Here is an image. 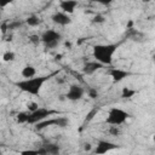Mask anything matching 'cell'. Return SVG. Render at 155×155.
<instances>
[{
  "label": "cell",
  "instance_id": "8992f818",
  "mask_svg": "<svg viewBox=\"0 0 155 155\" xmlns=\"http://www.w3.org/2000/svg\"><path fill=\"white\" fill-rule=\"evenodd\" d=\"M69 125V119L67 116H57V117H48L39 124H36V130H44L48 126H58V127H67Z\"/></svg>",
  "mask_w": 155,
  "mask_h": 155
},
{
  "label": "cell",
  "instance_id": "ffe728a7",
  "mask_svg": "<svg viewBox=\"0 0 155 155\" xmlns=\"http://www.w3.org/2000/svg\"><path fill=\"white\" fill-rule=\"evenodd\" d=\"M38 108H39V104H38L36 102H28V103H27V109L29 110V113L35 111Z\"/></svg>",
  "mask_w": 155,
  "mask_h": 155
},
{
  "label": "cell",
  "instance_id": "277c9868",
  "mask_svg": "<svg viewBox=\"0 0 155 155\" xmlns=\"http://www.w3.org/2000/svg\"><path fill=\"white\" fill-rule=\"evenodd\" d=\"M61 39H62L61 33H58V31L54 30V29H47V30H45V31L41 34V36H40L41 42H42L47 48H56V47L59 45Z\"/></svg>",
  "mask_w": 155,
  "mask_h": 155
},
{
  "label": "cell",
  "instance_id": "d4e9b609",
  "mask_svg": "<svg viewBox=\"0 0 155 155\" xmlns=\"http://www.w3.org/2000/svg\"><path fill=\"white\" fill-rule=\"evenodd\" d=\"M88 94H90V97H91V98H96L98 93H97V91H96V90H93V88H91V90L88 91Z\"/></svg>",
  "mask_w": 155,
  "mask_h": 155
},
{
  "label": "cell",
  "instance_id": "6da1fadb",
  "mask_svg": "<svg viewBox=\"0 0 155 155\" xmlns=\"http://www.w3.org/2000/svg\"><path fill=\"white\" fill-rule=\"evenodd\" d=\"M54 74H51V75H42V76H34V78H30V79H23L21 81H17L16 82V86L25 92V93H29L31 96H39L40 94V91L44 86V84L50 80Z\"/></svg>",
  "mask_w": 155,
  "mask_h": 155
},
{
  "label": "cell",
  "instance_id": "d6986e66",
  "mask_svg": "<svg viewBox=\"0 0 155 155\" xmlns=\"http://www.w3.org/2000/svg\"><path fill=\"white\" fill-rule=\"evenodd\" d=\"M28 115H29V113L21 111V113H18V114H17L16 119H17V121H18L19 124H25V122L28 121Z\"/></svg>",
  "mask_w": 155,
  "mask_h": 155
},
{
  "label": "cell",
  "instance_id": "7402d4cb",
  "mask_svg": "<svg viewBox=\"0 0 155 155\" xmlns=\"http://www.w3.org/2000/svg\"><path fill=\"white\" fill-rule=\"evenodd\" d=\"M29 41H30V42H33L34 45H38L41 40H40V36H39V35L33 34V35H29Z\"/></svg>",
  "mask_w": 155,
  "mask_h": 155
},
{
  "label": "cell",
  "instance_id": "3957f363",
  "mask_svg": "<svg viewBox=\"0 0 155 155\" xmlns=\"http://www.w3.org/2000/svg\"><path fill=\"white\" fill-rule=\"evenodd\" d=\"M128 117H130V114L127 111H125V110H122L120 108L114 107V108H111L109 110L108 116L105 119V122L108 125H110V126H117L119 127L120 125H122L124 122H126V120Z\"/></svg>",
  "mask_w": 155,
  "mask_h": 155
},
{
  "label": "cell",
  "instance_id": "ac0fdd59",
  "mask_svg": "<svg viewBox=\"0 0 155 155\" xmlns=\"http://www.w3.org/2000/svg\"><path fill=\"white\" fill-rule=\"evenodd\" d=\"M16 59V54L15 52L12 51H6L2 53V61L6 62V63H10V62H13Z\"/></svg>",
  "mask_w": 155,
  "mask_h": 155
},
{
  "label": "cell",
  "instance_id": "7a4b0ae2",
  "mask_svg": "<svg viewBox=\"0 0 155 155\" xmlns=\"http://www.w3.org/2000/svg\"><path fill=\"white\" fill-rule=\"evenodd\" d=\"M117 45L115 44H98L93 46V58L102 65H110L113 56L116 52Z\"/></svg>",
  "mask_w": 155,
  "mask_h": 155
},
{
  "label": "cell",
  "instance_id": "cb8c5ba5",
  "mask_svg": "<svg viewBox=\"0 0 155 155\" xmlns=\"http://www.w3.org/2000/svg\"><path fill=\"white\" fill-rule=\"evenodd\" d=\"M104 22V17L101 15H97L93 17V23H103Z\"/></svg>",
  "mask_w": 155,
  "mask_h": 155
},
{
  "label": "cell",
  "instance_id": "603a6c76",
  "mask_svg": "<svg viewBox=\"0 0 155 155\" xmlns=\"http://www.w3.org/2000/svg\"><path fill=\"white\" fill-rule=\"evenodd\" d=\"M109 133H110L111 136H119V134H120V128H119L117 126H110Z\"/></svg>",
  "mask_w": 155,
  "mask_h": 155
},
{
  "label": "cell",
  "instance_id": "e0dca14e",
  "mask_svg": "<svg viewBox=\"0 0 155 155\" xmlns=\"http://www.w3.org/2000/svg\"><path fill=\"white\" fill-rule=\"evenodd\" d=\"M136 93H137L136 90L130 88V87H124V88H122V92H121V97H122V98H131V97H133Z\"/></svg>",
  "mask_w": 155,
  "mask_h": 155
},
{
  "label": "cell",
  "instance_id": "ba28073f",
  "mask_svg": "<svg viewBox=\"0 0 155 155\" xmlns=\"http://www.w3.org/2000/svg\"><path fill=\"white\" fill-rule=\"evenodd\" d=\"M85 94V90L84 87H81L80 85H70L68 92L65 93V98L69 101H80Z\"/></svg>",
  "mask_w": 155,
  "mask_h": 155
},
{
  "label": "cell",
  "instance_id": "7c38bea8",
  "mask_svg": "<svg viewBox=\"0 0 155 155\" xmlns=\"http://www.w3.org/2000/svg\"><path fill=\"white\" fill-rule=\"evenodd\" d=\"M76 6H78V1H74V0H63L59 2V8L62 10V12L67 15L73 13Z\"/></svg>",
  "mask_w": 155,
  "mask_h": 155
},
{
  "label": "cell",
  "instance_id": "30bf717a",
  "mask_svg": "<svg viewBox=\"0 0 155 155\" xmlns=\"http://www.w3.org/2000/svg\"><path fill=\"white\" fill-rule=\"evenodd\" d=\"M51 19H52L53 23H56V24H58V25H63V27L71 23L70 16L67 15V13H64V12H62V11L54 12V13L51 16Z\"/></svg>",
  "mask_w": 155,
  "mask_h": 155
},
{
  "label": "cell",
  "instance_id": "484cf974",
  "mask_svg": "<svg viewBox=\"0 0 155 155\" xmlns=\"http://www.w3.org/2000/svg\"><path fill=\"white\" fill-rule=\"evenodd\" d=\"M84 149H85L86 151H91V150H92V147H91V144H90V143H86V144H85V147H84Z\"/></svg>",
  "mask_w": 155,
  "mask_h": 155
},
{
  "label": "cell",
  "instance_id": "83f0119b",
  "mask_svg": "<svg viewBox=\"0 0 155 155\" xmlns=\"http://www.w3.org/2000/svg\"><path fill=\"white\" fill-rule=\"evenodd\" d=\"M0 155H2V153H1V150H0Z\"/></svg>",
  "mask_w": 155,
  "mask_h": 155
},
{
  "label": "cell",
  "instance_id": "44dd1931",
  "mask_svg": "<svg viewBox=\"0 0 155 155\" xmlns=\"http://www.w3.org/2000/svg\"><path fill=\"white\" fill-rule=\"evenodd\" d=\"M97 111H98V108H94V109L90 110V111L87 113V115H86V121H91V120L94 117V115L97 114Z\"/></svg>",
  "mask_w": 155,
  "mask_h": 155
},
{
  "label": "cell",
  "instance_id": "5b68a950",
  "mask_svg": "<svg viewBox=\"0 0 155 155\" xmlns=\"http://www.w3.org/2000/svg\"><path fill=\"white\" fill-rule=\"evenodd\" d=\"M54 114H57L56 110H51V109H47V108H40V107H39L35 111L29 113L27 124H30V125L39 124V122L46 120L47 117H50V116H52V115H54Z\"/></svg>",
  "mask_w": 155,
  "mask_h": 155
},
{
  "label": "cell",
  "instance_id": "52a82bcc",
  "mask_svg": "<svg viewBox=\"0 0 155 155\" xmlns=\"http://www.w3.org/2000/svg\"><path fill=\"white\" fill-rule=\"evenodd\" d=\"M120 145H117L116 143H113L110 140H105V139H101L97 142L94 149H93V154L94 155H105L107 153L119 149Z\"/></svg>",
  "mask_w": 155,
  "mask_h": 155
},
{
  "label": "cell",
  "instance_id": "5bb4252c",
  "mask_svg": "<svg viewBox=\"0 0 155 155\" xmlns=\"http://www.w3.org/2000/svg\"><path fill=\"white\" fill-rule=\"evenodd\" d=\"M21 74H22V76H23L24 79H30V78H34V76L36 75V69H35L34 65L27 64V65L23 67Z\"/></svg>",
  "mask_w": 155,
  "mask_h": 155
},
{
  "label": "cell",
  "instance_id": "2e32d148",
  "mask_svg": "<svg viewBox=\"0 0 155 155\" xmlns=\"http://www.w3.org/2000/svg\"><path fill=\"white\" fill-rule=\"evenodd\" d=\"M25 23H27L29 27H36V25L40 24V19H39L38 16L31 15V16H29V17L25 19Z\"/></svg>",
  "mask_w": 155,
  "mask_h": 155
},
{
  "label": "cell",
  "instance_id": "9c48e42d",
  "mask_svg": "<svg viewBox=\"0 0 155 155\" xmlns=\"http://www.w3.org/2000/svg\"><path fill=\"white\" fill-rule=\"evenodd\" d=\"M109 75H110V78L113 79V81H114V82H120V81H122L124 79H126V78H128V76H131V75H132V73H131V71H128V70H125V69L113 68V69H110V70H109Z\"/></svg>",
  "mask_w": 155,
  "mask_h": 155
},
{
  "label": "cell",
  "instance_id": "4316f807",
  "mask_svg": "<svg viewBox=\"0 0 155 155\" xmlns=\"http://www.w3.org/2000/svg\"><path fill=\"white\" fill-rule=\"evenodd\" d=\"M10 4H11L10 1H0V7H5V6L10 5Z\"/></svg>",
  "mask_w": 155,
  "mask_h": 155
},
{
  "label": "cell",
  "instance_id": "4fadbf2b",
  "mask_svg": "<svg viewBox=\"0 0 155 155\" xmlns=\"http://www.w3.org/2000/svg\"><path fill=\"white\" fill-rule=\"evenodd\" d=\"M42 149L45 151V155H59V153H61L59 145L54 144V143H48V144L44 145Z\"/></svg>",
  "mask_w": 155,
  "mask_h": 155
},
{
  "label": "cell",
  "instance_id": "8fae6325",
  "mask_svg": "<svg viewBox=\"0 0 155 155\" xmlns=\"http://www.w3.org/2000/svg\"><path fill=\"white\" fill-rule=\"evenodd\" d=\"M102 67H103V65H102L101 63H98L97 61H87V62L84 64V67H82V73H84L85 75H92V74H94L97 70H99Z\"/></svg>",
  "mask_w": 155,
  "mask_h": 155
},
{
  "label": "cell",
  "instance_id": "9a60e30c",
  "mask_svg": "<svg viewBox=\"0 0 155 155\" xmlns=\"http://www.w3.org/2000/svg\"><path fill=\"white\" fill-rule=\"evenodd\" d=\"M19 155H45V151L42 148L40 149H27V150H22L19 153Z\"/></svg>",
  "mask_w": 155,
  "mask_h": 155
}]
</instances>
